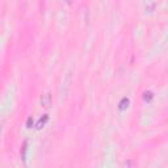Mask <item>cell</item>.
Listing matches in <instances>:
<instances>
[{"label": "cell", "mask_w": 168, "mask_h": 168, "mask_svg": "<svg viewBox=\"0 0 168 168\" xmlns=\"http://www.w3.org/2000/svg\"><path fill=\"white\" fill-rule=\"evenodd\" d=\"M127 104H129V100H127V99H124L122 101H121V104H120V109H121V110H124L125 108H127Z\"/></svg>", "instance_id": "3957f363"}, {"label": "cell", "mask_w": 168, "mask_h": 168, "mask_svg": "<svg viewBox=\"0 0 168 168\" xmlns=\"http://www.w3.org/2000/svg\"><path fill=\"white\" fill-rule=\"evenodd\" d=\"M47 120H49V117L47 116H43V120H40L38 121V124H37V127L38 129H41V127H43L45 126V124H46V122H47Z\"/></svg>", "instance_id": "7a4b0ae2"}, {"label": "cell", "mask_w": 168, "mask_h": 168, "mask_svg": "<svg viewBox=\"0 0 168 168\" xmlns=\"http://www.w3.org/2000/svg\"><path fill=\"white\" fill-rule=\"evenodd\" d=\"M41 104H42V106H45V108H49V106L51 105V96H50L49 93L43 95L42 99H41Z\"/></svg>", "instance_id": "6da1fadb"}]
</instances>
